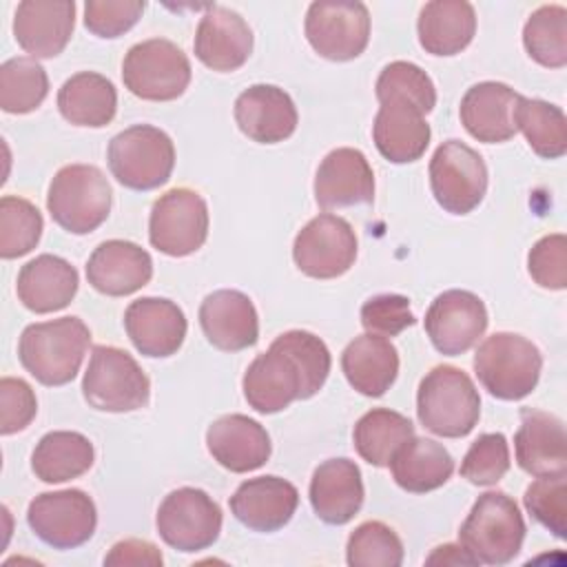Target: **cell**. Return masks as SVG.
Wrapping results in <instances>:
<instances>
[{
    "instance_id": "obj_2",
    "label": "cell",
    "mask_w": 567,
    "mask_h": 567,
    "mask_svg": "<svg viewBox=\"0 0 567 567\" xmlns=\"http://www.w3.org/2000/svg\"><path fill=\"white\" fill-rule=\"evenodd\" d=\"M91 346V330L80 317L31 323L18 341L22 368L42 385H66L75 379Z\"/></svg>"
},
{
    "instance_id": "obj_21",
    "label": "cell",
    "mask_w": 567,
    "mask_h": 567,
    "mask_svg": "<svg viewBox=\"0 0 567 567\" xmlns=\"http://www.w3.org/2000/svg\"><path fill=\"white\" fill-rule=\"evenodd\" d=\"M297 120L292 97L275 84H252L235 100V122L239 131L259 144L288 140L297 128Z\"/></svg>"
},
{
    "instance_id": "obj_11",
    "label": "cell",
    "mask_w": 567,
    "mask_h": 567,
    "mask_svg": "<svg viewBox=\"0 0 567 567\" xmlns=\"http://www.w3.org/2000/svg\"><path fill=\"white\" fill-rule=\"evenodd\" d=\"M208 237V206L204 197L186 186L159 195L148 217L151 246L168 257H186L204 246Z\"/></svg>"
},
{
    "instance_id": "obj_13",
    "label": "cell",
    "mask_w": 567,
    "mask_h": 567,
    "mask_svg": "<svg viewBox=\"0 0 567 567\" xmlns=\"http://www.w3.org/2000/svg\"><path fill=\"white\" fill-rule=\"evenodd\" d=\"M306 38L326 60H354L365 51L370 40L368 7L346 0L312 2L306 13Z\"/></svg>"
},
{
    "instance_id": "obj_44",
    "label": "cell",
    "mask_w": 567,
    "mask_h": 567,
    "mask_svg": "<svg viewBox=\"0 0 567 567\" xmlns=\"http://www.w3.org/2000/svg\"><path fill=\"white\" fill-rule=\"evenodd\" d=\"M509 470V445L501 432L481 434L463 456L461 476L472 485H496Z\"/></svg>"
},
{
    "instance_id": "obj_23",
    "label": "cell",
    "mask_w": 567,
    "mask_h": 567,
    "mask_svg": "<svg viewBox=\"0 0 567 567\" xmlns=\"http://www.w3.org/2000/svg\"><path fill=\"white\" fill-rule=\"evenodd\" d=\"M199 326L208 343L224 352H239L257 343L259 319L252 301L239 290H215L199 306Z\"/></svg>"
},
{
    "instance_id": "obj_27",
    "label": "cell",
    "mask_w": 567,
    "mask_h": 567,
    "mask_svg": "<svg viewBox=\"0 0 567 567\" xmlns=\"http://www.w3.org/2000/svg\"><path fill=\"white\" fill-rule=\"evenodd\" d=\"M516 463L532 476L567 472L565 423L543 410H520V425L514 434Z\"/></svg>"
},
{
    "instance_id": "obj_31",
    "label": "cell",
    "mask_w": 567,
    "mask_h": 567,
    "mask_svg": "<svg viewBox=\"0 0 567 567\" xmlns=\"http://www.w3.org/2000/svg\"><path fill=\"white\" fill-rule=\"evenodd\" d=\"M341 370L363 396H383L399 374V352L390 339L365 332L346 346Z\"/></svg>"
},
{
    "instance_id": "obj_28",
    "label": "cell",
    "mask_w": 567,
    "mask_h": 567,
    "mask_svg": "<svg viewBox=\"0 0 567 567\" xmlns=\"http://www.w3.org/2000/svg\"><path fill=\"white\" fill-rule=\"evenodd\" d=\"M518 100L520 95L503 82H478L461 100V124L478 142H507L516 135L514 111Z\"/></svg>"
},
{
    "instance_id": "obj_37",
    "label": "cell",
    "mask_w": 567,
    "mask_h": 567,
    "mask_svg": "<svg viewBox=\"0 0 567 567\" xmlns=\"http://www.w3.org/2000/svg\"><path fill=\"white\" fill-rule=\"evenodd\" d=\"M516 131H520L529 148L545 159L563 157L567 151V117L560 106L545 100L523 97L514 111Z\"/></svg>"
},
{
    "instance_id": "obj_39",
    "label": "cell",
    "mask_w": 567,
    "mask_h": 567,
    "mask_svg": "<svg viewBox=\"0 0 567 567\" xmlns=\"http://www.w3.org/2000/svg\"><path fill=\"white\" fill-rule=\"evenodd\" d=\"M49 93V78L35 58L18 55L0 66V106L7 113H31Z\"/></svg>"
},
{
    "instance_id": "obj_43",
    "label": "cell",
    "mask_w": 567,
    "mask_h": 567,
    "mask_svg": "<svg viewBox=\"0 0 567 567\" xmlns=\"http://www.w3.org/2000/svg\"><path fill=\"white\" fill-rule=\"evenodd\" d=\"M377 100H388V97H401L414 102L425 115L434 109L436 104V89L430 75L405 60H396L383 66V71L377 78L374 86Z\"/></svg>"
},
{
    "instance_id": "obj_25",
    "label": "cell",
    "mask_w": 567,
    "mask_h": 567,
    "mask_svg": "<svg viewBox=\"0 0 567 567\" xmlns=\"http://www.w3.org/2000/svg\"><path fill=\"white\" fill-rule=\"evenodd\" d=\"M210 456L235 474L259 470L270 458V436L266 427L246 414H226L206 430Z\"/></svg>"
},
{
    "instance_id": "obj_15",
    "label": "cell",
    "mask_w": 567,
    "mask_h": 567,
    "mask_svg": "<svg viewBox=\"0 0 567 567\" xmlns=\"http://www.w3.org/2000/svg\"><path fill=\"white\" fill-rule=\"evenodd\" d=\"M292 259L312 279L341 277L357 259L354 228L339 215L321 213L297 233Z\"/></svg>"
},
{
    "instance_id": "obj_40",
    "label": "cell",
    "mask_w": 567,
    "mask_h": 567,
    "mask_svg": "<svg viewBox=\"0 0 567 567\" xmlns=\"http://www.w3.org/2000/svg\"><path fill=\"white\" fill-rule=\"evenodd\" d=\"M44 221L35 204L18 195L0 199V255L16 259L31 252L42 235Z\"/></svg>"
},
{
    "instance_id": "obj_50",
    "label": "cell",
    "mask_w": 567,
    "mask_h": 567,
    "mask_svg": "<svg viewBox=\"0 0 567 567\" xmlns=\"http://www.w3.org/2000/svg\"><path fill=\"white\" fill-rule=\"evenodd\" d=\"M427 565H476V560L463 549V545H441L427 558Z\"/></svg>"
},
{
    "instance_id": "obj_9",
    "label": "cell",
    "mask_w": 567,
    "mask_h": 567,
    "mask_svg": "<svg viewBox=\"0 0 567 567\" xmlns=\"http://www.w3.org/2000/svg\"><path fill=\"white\" fill-rule=\"evenodd\" d=\"M122 80L135 97L171 102L188 89L190 62L175 42L166 38H151L126 51Z\"/></svg>"
},
{
    "instance_id": "obj_12",
    "label": "cell",
    "mask_w": 567,
    "mask_h": 567,
    "mask_svg": "<svg viewBox=\"0 0 567 567\" xmlns=\"http://www.w3.org/2000/svg\"><path fill=\"white\" fill-rule=\"evenodd\" d=\"M159 538L177 551L210 547L221 532L219 505L199 487H177L164 496L155 516Z\"/></svg>"
},
{
    "instance_id": "obj_16",
    "label": "cell",
    "mask_w": 567,
    "mask_h": 567,
    "mask_svg": "<svg viewBox=\"0 0 567 567\" xmlns=\"http://www.w3.org/2000/svg\"><path fill=\"white\" fill-rule=\"evenodd\" d=\"M487 308L470 290L441 292L425 312V332L432 346L447 357L467 352L487 328Z\"/></svg>"
},
{
    "instance_id": "obj_48",
    "label": "cell",
    "mask_w": 567,
    "mask_h": 567,
    "mask_svg": "<svg viewBox=\"0 0 567 567\" xmlns=\"http://www.w3.org/2000/svg\"><path fill=\"white\" fill-rule=\"evenodd\" d=\"M38 412V401L31 385L22 379L4 377L0 381V432L16 434L24 430Z\"/></svg>"
},
{
    "instance_id": "obj_20",
    "label": "cell",
    "mask_w": 567,
    "mask_h": 567,
    "mask_svg": "<svg viewBox=\"0 0 567 567\" xmlns=\"http://www.w3.org/2000/svg\"><path fill=\"white\" fill-rule=\"evenodd\" d=\"M124 328L144 357H171L182 348L188 323L175 301L142 297L124 310Z\"/></svg>"
},
{
    "instance_id": "obj_17",
    "label": "cell",
    "mask_w": 567,
    "mask_h": 567,
    "mask_svg": "<svg viewBox=\"0 0 567 567\" xmlns=\"http://www.w3.org/2000/svg\"><path fill=\"white\" fill-rule=\"evenodd\" d=\"M193 49L204 66L219 73L237 71L252 53V31L237 11L213 4L197 24Z\"/></svg>"
},
{
    "instance_id": "obj_4",
    "label": "cell",
    "mask_w": 567,
    "mask_h": 567,
    "mask_svg": "<svg viewBox=\"0 0 567 567\" xmlns=\"http://www.w3.org/2000/svg\"><path fill=\"white\" fill-rule=\"evenodd\" d=\"M523 514L505 492L481 494L458 529V543L476 565H505L514 560L523 547Z\"/></svg>"
},
{
    "instance_id": "obj_33",
    "label": "cell",
    "mask_w": 567,
    "mask_h": 567,
    "mask_svg": "<svg viewBox=\"0 0 567 567\" xmlns=\"http://www.w3.org/2000/svg\"><path fill=\"white\" fill-rule=\"evenodd\" d=\"M390 472L401 489L425 494L447 483L454 472V458L441 443L425 436H410L394 452Z\"/></svg>"
},
{
    "instance_id": "obj_24",
    "label": "cell",
    "mask_w": 567,
    "mask_h": 567,
    "mask_svg": "<svg viewBox=\"0 0 567 567\" xmlns=\"http://www.w3.org/2000/svg\"><path fill=\"white\" fill-rule=\"evenodd\" d=\"M153 277L151 255L126 239L102 241L86 261L89 284L109 297H126L144 288Z\"/></svg>"
},
{
    "instance_id": "obj_34",
    "label": "cell",
    "mask_w": 567,
    "mask_h": 567,
    "mask_svg": "<svg viewBox=\"0 0 567 567\" xmlns=\"http://www.w3.org/2000/svg\"><path fill=\"white\" fill-rule=\"evenodd\" d=\"M58 109L62 117L75 126L102 128L115 117L117 91L109 78L80 71L60 86Z\"/></svg>"
},
{
    "instance_id": "obj_1",
    "label": "cell",
    "mask_w": 567,
    "mask_h": 567,
    "mask_svg": "<svg viewBox=\"0 0 567 567\" xmlns=\"http://www.w3.org/2000/svg\"><path fill=\"white\" fill-rule=\"evenodd\" d=\"M330 350L312 332L288 330L246 368L241 388L259 414L286 410L297 399L315 396L330 374Z\"/></svg>"
},
{
    "instance_id": "obj_30",
    "label": "cell",
    "mask_w": 567,
    "mask_h": 567,
    "mask_svg": "<svg viewBox=\"0 0 567 567\" xmlns=\"http://www.w3.org/2000/svg\"><path fill=\"white\" fill-rule=\"evenodd\" d=\"M78 270L58 255H38L18 272V299L35 315L66 308L78 292Z\"/></svg>"
},
{
    "instance_id": "obj_26",
    "label": "cell",
    "mask_w": 567,
    "mask_h": 567,
    "mask_svg": "<svg viewBox=\"0 0 567 567\" xmlns=\"http://www.w3.org/2000/svg\"><path fill=\"white\" fill-rule=\"evenodd\" d=\"M299 492L281 476L244 481L230 496V512L252 532H277L297 512Z\"/></svg>"
},
{
    "instance_id": "obj_46",
    "label": "cell",
    "mask_w": 567,
    "mask_h": 567,
    "mask_svg": "<svg viewBox=\"0 0 567 567\" xmlns=\"http://www.w3.org/2000/svg\"><path fill=\"white\" fill-rule=\"evenodd\" d=\"M527 270L540 288L563 290L567 286V239L563 233L540 237L529 255Z\"/></svg>"
},
{
    "instance_id": "obj_18",
    "label": "cell",
    "mask_w": 567,
    "mask_h": 567,
    "mask_svg": "<svg viewBox=\"0 0 567 567\" xmlns=\"http://www.w3.org/2000/svg\"><path fill=\"white\" fill-rule=\"evenodd\" d=\"M73 0H24L13 16L16 42L31 58L60 55L73 35Z\"/></svg>"
},
{
    "instance_id": "obj_29",
    "label": "cell",
    "mask_w": 567,
    "mask_h": 567,
    "mask_svg": "<svg viewBox=\"0 0 567 567\" xmlns=\"http://www.w3.org/2000/svg\"><path fill=\"white\" fill-rule=\"evenodd\" d=\"M310 505L328 525L350 523L363 505L359 465L350 458L323 461L310 478Z\"/></svg>"
},
{
    "instance_id": "obj_19",
    "label": "cell",
    "mask_w": 567,
    "mask_h": 567,
    "mask_svg": "<svg viewBox=\"0 0 567 567\" xmlns=\"http://www.w3.org/2000/svg\"><path fill=\"white\" fill-rule=\"evenodd\" d=\"M315 199L323 210L354 204H372L374 173L359 148L330 151L315 175Z\"/></svg>"
},
{
    "instance_id": "obj_5",
    "label": "cell",
    "mask_w": 567,
    "mask_h": 567,
    "mask_svg": "<svg viewBox=\"0 0 567 567\" xmlns=\"http://www.w3.org/2000/svg\"><path fill=\"white\" fill-rule=\"evenodd\" d=\"M111 195V184L97 166L69 164L53 175L47 208L60 228L86 235L106 221Z\"/></svg>"
},
{
    "instance_id": "obj_22",
    "label": "cell",
    "mask_w": 567,
    "mask_h": 567,
    "mask_svg": "<svg viewBox=\"0 0 567 567\" xmlns=\"http://www.w3.org/2000/svg\"><path fill=\"white\" fill-rule=\"evenodd\" d=\"M430 124L425 113L410 100L388 97L374 115L372 140L377 151L392 164L416 162L430 144Z\"/></svg>"
},
{
    "instance_id": "obj_3",
    "label": "cell",
    "mask_w": 567,
    "mask_h": 567,
    "mask_svg": "<svg viewBox=\"0 0 567 567\" xmlns=\"http://www.w3.org/2000/svg\"><path fill=\"white\" fill-rule=\"evenodd\" d=\"M416 416L436 436H467L481 416V396L474 381L454 365L432 368L416 392Z\"/></svg>"
},
{
    "instance_id": "obj_49",
    "label": "cell",
    "mask_w": 567,
    "mask_h": 567,
    "mask_svg": "<svg viewBox=\"0 0 567 567\" xmlns=\"http://www.w3.org/2000/svg\"><path fill=\"white\" fill-rule=\"evenodd\" d=\"M164 563L162 551L148 543V540H140V538H126L120 540L111 547V551L104 556V565H148V567H159Z\"/></svg>"
},
{
    "instance_id": "obj_41",
    "label": "cell",
    "mask_w": 567,
    "mask_h": 567,
    "mask_svg": "<svg viewBox=\"0 0 567 567\" xmlns=\"http://www.w3.org/2000/svg\"><path fill=\"white\" fill-rule=\"evenodd\" d=\"M346 560L350 567H399L403 563V543L385 523L365 520L350 534Z\"/></svg>"
},
{
    "instance_id": "obj_14",
    "label": "cell",
    "mask_w": 567,
    "mask_h": 567,
    "mask_svg": "<svg viewBox=\"0 0 567 567\" xmlns=\"http://www.w3.org/2000/svg\"><path fill=\"white\" fill-rule=\"evenodd\" d=\"M27 523L31 532L53 549L84 545L97 525L93 498L82 489L44 492L29 503Z\"/></svg>"
},
{
    "instance_id": "obj_42",
    "label": "cell",
    "mask_w": 567,
    "mask_h": 567,
    "mask_svg": "<svg viewBox=\"0 0 567 567\" xmlns=\"http://www.w3.org/2000/svg\"><path fill=\"white\" fill-rule=\"evenodd\" d=\"M525 509L556 538L567 536V472L536 476L523 496Z\"/></svg>"
},
{
    "instance_id": "obj_45",
    "label": "cell",
    "mask_w": 567,
    "mask_h": 567,
    "mask_svg": "<svg viewBox=\"0 0 567 567\" xmlns=\"http://www.w3.org/2000/svg\"><path fill=\"white\" fill-rule=\"evenodd\" d=\"M146 9L142 0H89L84 27L97 38H117L137 24Z\"/></svg>"
},
{
    "instance_id": "obj_8",
    "label": "cell",
    "mask_w": 567,
    "mask_h": 567,
    "mask_svg": "<svg viewBox=\"0 0 567 567\" xmlns=\"http://www.w3.org/2000/svg\"><path fill=\"white\" fill-rule=\"evenodd\" d=\"M82 394L100 412H133L148 403L151 381L126 350L95 346L82 379Z\"/></svg>"
},
{
    "instance_id": "obj_35",
    "label": "cell",
    "mask_w": 567,
    "mask_h": 567,
    "mask_svg": "<svg viewBox=\"0 0 567 567\" xmlns=\"http://www.w3.org/2000/svg\"><path fill=\"white\" fill-rule=\"evenodd\" d=\"M93 458V443L84 434L55 430L38 441L31 454V470L44 483H64L89 472Z\"/></svg>"
},
{
    "instance_id": "obj_7",
    "label": "cell",
    "mask_w": 567,
    "mask_h": 567,
    "mask_svg": "<svg viewBox=\"0 0 567 567\" xmlns=\"http://www.w3.org/2000/svg\"><path fill=\"white\" fill-rule=\"evenodd\" d=\"M106 162L122 186L131 190H153L171 179L175 146L162 128L135 124L109 142Z\"/></svg>"
},
{
    "instance_id": "obj_36",
    "label": "cell",
    "mask_w": 567,
    "mask_h": 567,
    "mask_svg": "<svg viewBox=\"0 0 567 567\" xmlns=\"http://www.w3.org/2000/svg\"><path fill=\"white\" fill-rule=\"evenodd\" d=\"M410 436H414L412 421L401 412L388 408H372L357 421L352 430V443L357 454L374 467L390 465L394 452Z\"/></svg>"
},
{
    "instance_id": "obj_38",
    "label": "cell",
    "mask_w": 567,
    "mask_h": 567,
    "mask_svg": "<svg viewBox=\"0 0 567 567\" xmlns=\"http://www.w3.org/2000/svg\"><path fill=\"white\" fill-rule=\"evenodd\" d=\"M523 44L540 66L563 69L567 64V9L560 4L538 7L525 22Z\"/></svg>"
},
{
    "instance_id": "obj_10",
    "label": "cell",
    "mask_w": 567,
    "mask_h": 567,
    "mask_svg": "<svg viewBox=\"0 0 567 567\" xmlns=\"http://www.w3.org/2000/svg\"><path fill=\"white\" fill-rule=\"evenodd\" d=\"M430 188L443 210L467 215L485 197L487 166L472 146L447 140L436 146L430 159Z\"/></svg>"
},
{
    "instance_id": "obj_6",
    "label": "cell",
    "mask_w": 567,
    "mask_h": 567,
    "mask_svg": "<svg viewBox=\"0 0 567 567\" xmlns=\"http://www.w3.org/2000/svg\"><path fill=\"white\" fill-rule=\"evenodd\" d=\"M543 368L540 350L514 332H494L474 354V372L483 388L503 401L532 394Z\"/></svg>"
},
{
    "instance_id": "obj_47",
    "label": "cell",
    "mask_w": 567,
    "mask_h": 567,
    "mask_svg": "<svg viewBox=\"0 0 567 567\" xmlns=\"http://www.w3.org/2000/svg\"><path fill=\"white\" fill-rule=\"evenodd\" d=\"M414 321L410 299L403 295H377L361 306V326L370 334L396 337L405 328L414 326Z\"/></svg>"
},
{
    "instance_id": "obj_32",
    "label": "cell",
    "mask_w": 567,
    "mask_h": 567,
    "mask_svg": "<svg viewBox=\"0 0 567 567\" xmlns=\"http://www.w3.org/2000/svg\"><path fill=\"white\" fill-rule=\"evenodd\" d=\"M416 31L427 53L456 55L476 33V11L465 0H432L421 9Z\"/></svg>"
}]
</instances>
